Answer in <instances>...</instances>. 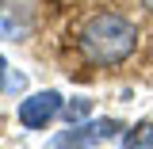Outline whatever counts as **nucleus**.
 Here are the masks:
<instances>
[{
  "label": "nucleus",
  "instance_id": "obj_8",
  "mask_svg": "<svg viewBox=\"0 0 153 149\" xmlns=\"http://www.w3.org/2000/svg\"><path fill=\"white\" fill-rule=\"evenodd\" d=\"M146 8H153V0H146Z\"/></svg>",
  "mask_w": 153,
  "mask_h": 149
},
{
  "label": "nucleus",
  "instance_id": "obj_2",
  "mask_svg": "<svg viewBox=\"0 0 153 149\" xmlns=\"http://www.w3.org/2000/svg\"><path fill=\"white\" fill-rule=\"evenodd\" d=\"M123 134V122L119 119H96V122H69V130L54 134L46 149H92L100 142H111Z\"/></svg>",
  "mask_w": 153,
  "mask_h": 149
},
{
  "label": "nucleus",
  "instance_id": "obj_4",
  "mask_svg": "<svg viewBox=\"0 0 153 149\" xmlns=\"http://www.w3.org/2000/svg\"><path fill=\"white\" fill-rule=\"evenodd\" d=\"M149 142H153V122H149V119H142V122L130 130V138H126V145H123V149H146Z\"/></svg>",
  "mask_w": 153,
  "mask_h": 149
},
{
  "label": "nucleus",
  "instance_id": "obj_1",
  "mask_svg": "<svg viewBox=\"0 0 153 149\" xmlns=\"http://www.w3.org/2000/svg\"><path fill=\"white\" fill-rule=\"evenodd\" d=\"M76 46L92 65H119L134 54L138 46V27L130 19L115 16V12H96L84 19V27L76 31Z\"/></svg>",
  "mask_w": 153,
  "mask_h": 149
},
{
  "label": "nucleus",
  "instance_id": "obj_7",
  "mask_svg": "<svg viewBox=\"0 0 153 149\" xmlns=\"http://www.w3.org/2000/svg\"><path fill=\"white\" fill-rule=\"evenodd\" d=\"M4 80H8V61H4V54H0V88H4Z\"/></svg>",
  "mask_w": 153,
  "mask_h": 149
},
{
  "label": "nucleus",
  "instance_id": "obj_5",
  "mask_svg": "<svg viewBox=\"0 0 153 149\" xmlns=\"http://www.w3.org/2000/svg\"><path fill=\"white\" fill-rule=\"evenodd\" d=\"M61 111H65L69 122H80V119H88V111H92V99H73V103L61 107Z\"/></svg>",
  "mask_w": 153,
  "mask_h": 149
},
{
  "label": "nucleus",
  "instance_id": "obj_3",
  "mask_svg": "<svg viewBox=\"0 0 153 149\" xmlns=\"http://www.w3.org/2000/svg\"><path fill=\"white\" fill-rule=\"evenodd\" d=\"M61 92H54V88H46V92H35L27 96L23 103H19V122L27 126V130H38V126H46L54 115H61Z\"/></svg>",
  "mask_w": 153,
  "mask_h": 149
},
{
  "label": "nucleus",
  "instance_id": "obj_9",
  "mask_svg": "<svg viewBox=\"0 0 153 149\" xmlns=\"http://www.w3.org/2000/svg\"><path fill=\"white\" fill-rule=\"evenodd\" d=\"M146 149H153V142H149V145H146Z\"/></svg>",
  "mask_w": 153,
  "mask_h": 149
},
{
  "label": "nucleus",
  "instance_id": "obj_6",
  "mask_svg": "<svg viewBox=\"0 0 153 149\" xmlns=\"http://www.w3.org/2000/svg\"><path fill=\"white\" fill-rule=\"evenodd\" d=\"M23 84H27V80H23V73H8V80H4V92H23Z\"/></svg>",
  "mask_w": 153,
  "mask_h": 149
}]
</instances>
